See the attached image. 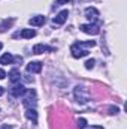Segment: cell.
<instances>
[{"mask_svg":"<svg viewBox=\"0 0 127 129\" xmlns=\"http://www.w3.org/2000/svg\"><path fill=\"white\" fill-rule=\"evenodd\" d=\"M12 62H14V57H12V54H9V53L3 54V56L0 57V64H11Z\"/></svg>","mask_w":127,"mask_h":129,"instance_id":"15","label":"cell"},{"mask_svg":"<svg viewBox=\"0 0 127 129\" xmlns=\"http://www.w3.org/2000/svg\"><path fill=\"white\" fill-rule=\"evenodd\" d=\"M15 36H21L23 39H32L36 36V32L33 30V29H23L21 33H18V35H15Z\"/></svg>","mask_w":127,"mask_h":129,"instance_id":"9","label":"cell"},{"mask_svg":"<svg viewBox=\"0 0 127 129\" xmlns=\"http://www.w3.org/2000/svg\"><path fill=\"white\" fill-rule=\"evenodd\" d=\"M29 23L34 26V27H37V26H43V23H45V17H42V15H36V17H32L30 20H29Z\"/></svg>","mask_w":127,"mask_h":129,"instance_id":"10","label":"cell"},{"mask_svg":"<svg viewBox=\"0 0 127 129\" xmlns=\"http://www.w3.org/2000/svg\"><path fill=\"white\" fill-rule=\"evenodd\" d=\"M88 129H103L102 126H91V128H88Z\"/></svg>","mask_w":127,"mask_h":129,"instance_id":"21","label":"cell"},{"mask_svg":"<svg viewBox=\"0 0 127 129\" xmlns=\"http://www.w3.org/2000/svg\"><path fill=\"white\" fill-rule=\"evenodd\" d=\"M24 105L27 107V108H34V105H36V92L33 90V89H29V90H26V99H24Z\"/></svg>","mask_w":127,"mask_h":129,"instance_id":"2","label":"cell"},{"mask_svg":"<svg viewBox=\"0 0 127 129\" xmlns=\"http://www.w3.org/2000/svg\"><path fill=\"white\" fill-rule=\"evenodd\" d=\"M96 42L94 41H87V42H76L70 47V53L75 59H81V57H85L88 54V47H94Z\"/></svg>","mask_w":127,"mask_h":129,"instance_id":"1","label":"cell"},{"mask_svg":"<svg viewBox=\"0 0 127 129\" xmlns=\"http://www.w3.org/2000/svg\"><path fill=\"white\" fill-rule=\"evenodd\" d=\"M26 117H27L29 120H32L33 123H37V113H36L34 108H27V111H26Z\"/></svg>","mask_w":127,"mask_h":129,"instance_id":"12","label":"cell"},{"mask_svg":"<svg viewBox=\"0 0 127 129\" xmlns=\"http://www.w3.org/2000/svg\"><path fill=\"white\" fill-rule=\"evenodd\" d=\"M85 17L91 21V20H96L97 17H99V11L96 9V8H87L85 9Z\"/></svg>","mask_w":127,"mask_h":129,"instance_id":"11","label":"cell"},{"mask_svg":"<svg viewBox=\"0 0 127 129\" xmlns=\"http://www.w3.org/2000/svg\"><path fill=\"white\" fill-rule=\"evenodd\" d=\"M67 17H69V12L64 9V11H61L60 14H57V17H55L52 21H54V24H58V26H60V24H64V23H66Z\"/></svg>","mask_w":127,"mask_h":129,"instance_id":"7","label":"cell"},{"mask_svg":"<svg viewBox=\"0 0 127 129\" xmlns=\"http://www.w3.org/2000/svg\"><path fill=\"white\" fill-rule=\"evenodd\" d=\"M75 98L78 99V102H81V104H85L87 101H88V93L87 92H84V87H76L75 89Z\"/></svg>","mask_w":127,"mask_h":129,"instance_id":"3","label":"cell"},{"mask_svg":"<svg viewBox=\"0 0 127 129\" xmlns=\"http://www.w3.org/2000/svg\"><path fill=\"white\" fill-rule=\"evenodd\" d=\"M5 77H6V72H5L3 69H0V80H3Z\"/></svg>","mask_w":127,"mask_h":129,"instance_id":"19","label":"cell"},{"mask_svg":"<svg viewBox=\"0 0 127 129\" xmlns=\"http://www.w3.org/2000/svg\"><path fill=\"white\" fill-rule=\"evenodd\" d=\"M14 24V18H9V20H3L2 23H0V32H5V30H8L11 26Z\"/></svg>","mask_w":127,"mask_h":129,"instance_id":"14","label":"cell"},{"mask_svg":"<svg viewBox=\"0 0 127 129\" xmlns=\"http://www.w3.org/2000/svg\"><path fill=\"white\" fill-rule=\"evenodd\" d=\"M78 128L85 129L87 128V120H85V119H79V120H78Z\"/></svg>","mask_w":127,"mask_h":129,"instance_id":"16","label":"cell"},{"mask_svg":"<svg viewBox=\"0 0 127 129\" xmlns=\"http://www.w3.org/2000/svg\"><path fill=\"white\" fill-rule=\"evenodd\" d=\"M94 68V59H88L85 62V69H93Z\"/></svg>","mask_w":127,"mask_h":129,"instance_id":"17","label":"cell"},{"mask_svg":"<svg viewBox=\"0 0 127 129\" xmlns=\"http://www.w3.org/2000/svg\"><path fill=\"white\" fill-rule=\"evenodd\" d=\"M118 113V108L117 107H111L109 108V114H117Z\"/></svg>","mask_w":127,"mask_h":129,"instance_id":"18","label":"cell"},{"mask_svg":"<svg viewBox=\"0 0 127 129\" xmlns=\"http://www.w3.org/2000/svg\"><path fill=\"white\" fill-rule=\"evenodd\" d=\"M79 29L84 33H87V35H97V33L100 32L99 27H97L96 24H91V23H90V24H81Z\"/></svg>","mask_w":127,"mask_h":129,"instance_id":"4","label":"cell"},{"mask_svg":"<svg viewBox=\"0 0 127 129\" xmlns=\"http://www.w3.org/2000/svg\"><path fill=\"white\" fill-rule=\"evenodd\" d=\"M20 78H21V74H20L18 69H12V71L9 72V80H11L12 83H18Z\"/></svg>","mask_w":127,"mask_h":129,"instance_id":"13","label":"cell"},{"mask_svg":"<svg viewBox=\"0 0 127 129\" xmlns=\"http://www.w3.org/2000/svg\"><path fill=\"white\" fill-rule=\"evenodd\" d=\"M2 47H3V45H2V44H0V50H2Z\"/></svg>","mask_w":127,"mask_h":129,"instance_id":"23","label":"cell"},{"mask_svg":"<svg viewBox=\"0 0 127 129\" xmlns=\"http://www.w3.org/2000/svg\"><path fill=\"white\" fill-rule=\"evenodd\" d=\"M69 0H57V5L55 6H58V5H64V3H67Z\"/></svg>","mask_w":127,"mask_h":129,"instance_id":"20","label":"cell"},{"mask_svg":"<svg viewBox=\"0 0 127 129\" xmlns=\"http://www.w3.org/2000/svg\"><path fill=\"white\" fill-rule=\"evenodd\" d=\"M45 51H55V48L54 47H48L45 44H36L33 47V54H42Z\"/></svg>","mask_w":127,"mask_h":129,"instance_id":"5","label":"cell"},{"mask_svg":"<svg viewBox=\"0 0 127 129\" xmlns=\"http://www.w3.org/2000/svg\"><path fill=\"white\" fill-rule=\"evenodd\" d=\"M42 71V63L40 62H30L27 64V72H32V74H39Z\"/></svg>","mask_w":127,"mask_h":129,"instance_id":"8","label":"cell"},{"mask_svg":"<svg viewBox=\"0 0 127 129\" xmlns=\"http://www.w3.org/2000/svg\"><path fill=\"white\" fill-rule=\"evenodd\" d=\"M3 93H5V89H3V87H0V96H2Z\"/></svg>","mask_w":127,"mask_h":129,"instance_id":"22","label":"cell"},{"mask_svg":"<svg viewBox=\"0 0 127 129\" xmlns=\"http://www.w3.org/2000/svg\"><path fill=\"white\" fill-rule=\"evenodd\" d=\"M11 93H12V96H15V98L23 96V95L26 93V87H24L23 84H15V86L11 89Z\"/></svg>","mask_w":127,"mask_h":129,"instance_id":"6","label":"cell"}]
</instances>
